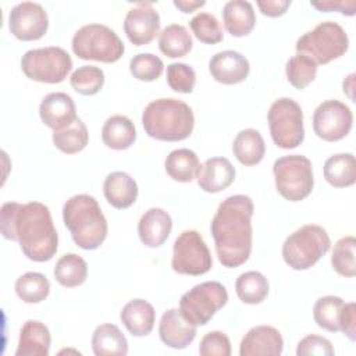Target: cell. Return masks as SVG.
Wrapping results in <instances>:
<instances>
[{
    "label": "cell",
    "instance_id": "6da1fadb",
    "mask_svg": "<svg viewBox=\"0 0 356 356\" xmlns=\"http://www.w3.org/2000/svg\"><path fill=\"white\" fill-rule=\"evenodd\" d=\"M0 229L6 239L18 242L22 253L32 261H47L57 252L58 235L49 207L40 202L4 203Z\"/></svg>",
    "mask_w": 356,
    "mask_h": 356
},
{
    "label": "cell",
    "instance_id": "7a4b0ae2",
    "mask_svg": "<svg viewBox=\"0 0 356 356\" xmlns=\"http://www.w3.org/2000/svg\"><path fill=\"white\" fill-rule=\"evenodd\" d=\"M253 202L246 195H232L222 200L211 220L210 229L218 261L235 268L248 261L252 252Z\"/></svg>",
    "mask_w": 356,
    "mask_h": 356
},
{
    "label": "cell",
    "instance_id": "3957f363",
    "mask_svg": "<svg viewBox=\"0 0 356 356\" xmlns=\"http://www.w3.org/2000/svg\"><path fill=\"white\" fill-rule=\"evenodd\" d=\"M145 132L157 140L178 142L191 136L195 127L192 108L182 100L163 97L150 102L142 113Z\"/></svg>",
    "mask_w": 356,
    "mask_h": 356
},
{
    "label": "cell",
    "instance_id": "277c9868",
    "mask_svg": "<svg viewBox=\"0 0 356 356\" xmlns=\"http://www.w3.org/2000/svg\"><path fill=\"white\" fill-rule=\"evenodd\" d=\"M63 220L81 249H97L107 236V220L97 200L90 195L71 196L64 203Z\"/></svg>",
    "mask_w": 356,
    "mask_h": 356
},
{
    "label": "cell",
    "instance_id": "5b68a950",
    "mask_svg": "<svg viewBox=\"0 0 356 356\" xmlns=\"http://www.w3.org/2000/svg\"><path fill=\"white\" fill-rule=\"evenodd\" d=\"M331 248L327 231L316 224H306L292 232L282 245V259L293 270L313 267Z\"/></svg>",
    "mask_w": 356,
    "mask_h": 356
},
{
    "label": "cell",
    "instance_id": "8992f818",
    "mask_svg": "<svg viewBox=\"0 0 356 356\" xmlns=\"http://www.w3.org/2000/svg\"><path fill=\"white\" fill-rule=\"evenodd\" d=\"M72 51L82 60L100 63H115L124 51V43L118 35L103 24H88L81 26L72 38Z\"/></svg>",
    "mask_w": 356,
    "mask_h": 356
},
{
    "label": "cell",
    "instance_id": "52a82bcc",
    "mask_svg": "<svg viewBox=\"0 0 356 356\" xmlns=\"http://www.w3.org/2000/svg\"><path fill=\"white\" fill-rule=\"evenodd\" d=\"M348 47L349 39L345 29L334 21L317 24L312 31L303 33L295 44L298 53L309 56L317 65L339 58Z\"/></svg>",
    "mask_w": 356,
    "mask_h": 356
},
{
    "label": "cell",
    "instance_id": "ba28073f",
    "mask_svg": "<svg viewBox=\"0 0 356 356\" xmlns=\"http://www.w3.org/2000/svg\"><path fill=\"white\" fill-rule=\"evenodd\" d=\"M278 193L291 202H299L312 193L314 185L312 161L302 154L277 159L273 165Z\"/></svg>",
    "mask_w": 356,
    "mask_h": 356
},
{
    "label": "cell",
    "instance_id": "9c48e42d",
    "mask_svg": "<svg viewBox=\"0 0 356 356\" xmlns=\"http://www.w3.org/2000/svg\"><path fill=\"white\" fill-rule=\"evenodd\" d=\"M273 142L281 149H295L305 139L303 111L291 97L277 99L267 114Z\"/></svg>",
    "mask_w": 356,
    "mask_h": 356
},
{
    "label": "cell",
    "instance_id": "30bf717a",
    "mask_svg": "<svg viewBox=\"0 0 356 356\" xmlns=\"http://www.w3.org/2000/svg\"><path fill=\"white\" fill-rule=\"evenodd\" d=\"M24 74L36 82H63L72 68L70 54L58 46H47L28 50L21 58Z\"/></svg>",
    "mask_w": 356,
    "mask_h": 356
},
{
    "label": "cell",
    "instance_id": "8fae6325",
    "mask_svg": "<svg viewBox=\"0 0 356 356\" xmlns=\"http://www.w3.org/2000/svg\"><path fill=\"white\" fill-rule=\"evenodd\" d=\"M227 302L228 292L225 286L217 281H206L181 296L179 310L192 324L206 325Z\"/></svg>",
    "mask_w": 356,
    "mask_h": 356
},
{
    "label": "cell",
    "instance_id": "7c38bea8",
    "mask_svg": "<svg viewBox=\"0 0 356 356\" xmlns=\"http://www.w3.org/2000/svg\"><path fill=\"white\" fill-rule=\"evenodd\" d=\"M171 267L184 275H203L213 267V259L203 236L195 229L181 232L172 246Z\"/></svg>",
    "mask_w": 356,
    "mask_h": 356
},
{
    "label": "cell",
    "instance_id": "4fadbf2b",
    "mask_svg": "<svg viewBox=\"0 0 356 356\" xmlns=\"http://www.w3.org/2000/svg\"><path fill=\"white\" fill-rule=\"evenodd\" d=\"M353 115L350 108L339 100H325L317 106L313 114L314 134L327 142L343 139L352 129Z\"/></svg>",
    "mask_w": 356,
    "mask_h": 356
},
{
    "label": "cell",
    "instance_id": "5bb4252c",
    "mask_svg": "<svg viewBox=\"0 0 356 356\" xmlns=\"http://www.w3.org/2000/svg\"><path fill=\"white\" fill-rule=\"evenodd\" d=\"M47 28L49 17L39 3L22 1L10 11L8 29L19 40H38L47 32Z\"/></svg>",
    "mask_w": 356,
    "mask_h": 356
},
{
    "label": "cell",
    "instance_id": "9a60e30c",
    "mask_svg": "<svg viewBox=\"0 0 356 356\" xmlns=\"http://www.w3.org/2000/svg\"><path fill=\"white\" fill-rule=\"evenodd\" d=\"M160 31V15L152 1H139L124 19V32L135 46L150 43Z\"/></svg>",
    "mask_w": 356,
    "mask_h": 356
},
{
    "label": "cell",
    "instance_id": "2e32d148",
    "mask_svg": "<svg viewBox=\"0 0 356 356\" xmlns=\"http://www.w3.org/2000/svg\"><path fill=\"white\" fill-rule=\"evenodd\" d=\"M284 339L280 331L271 325L250 328L241 341V356H278L282 353Z\"/></svg>",
    "mask_w": 356,
    "mask_h": 356
},
{
    "label": "cell",
    "instance_id": "e0dca14e",
    "mask_svg": "<svg viewBox=\"0 0 356 356\" xmlns=\"http://www.w3.org/2000/svg\"><path fill=\"white\" fill-rule=\"evenodd\" d=\"M39 115L44 125L53 131L64 129L78 118L72 97L64 92L46 95L40 102Z\"/></svg>",
    "mask_w": 356,
    "mask_h": 356
},
{
    "label": "cell",
    "instance_id": "ac0fdd59",
    "mask_svg": "<svg viewBox=\"0 0 356 356\" xmlns=\"http://www.w3.org/2000/svg\"><path fill=\"white\" fill-rule=\"evenodd\" d=\"M159 335L164 345L172 349H184L195 339L196 325L179 309H168L160 318Z\"/></svg>",
    "mask_w": 356,
    "mask_h": 356
},
{
    "label": "cell",
    "instance_id": "d6986e66",
    "mask_svg": "<svg viewBox=\"0 0 356 356\" xmlns=\"http://www.w3.org/2000/svg\"><path fill=\"white\" fill-rule=\"evenodd\" d=\"M211 76L224 85H235L245 81L249 75L250 65L248 58L235 50L216 53L209 61Z\"/></svg>",
    "mask_w": 356,
    "mask_h": 356
},
{
    "label": "cell",
    "instance_id": "ffe728a7",
    "mask_svg": "<svg viewBox=\"0 0 356 356\" xmlns=\"http://www.w3.org/2000/svg\"><path fill=\"white\" fill-rule=\"evenodd\" d=\"M171 229V216L160 207H152L146 210L138 222L139 238L147 248L161 246L170 236Z\"/></svg>",
    "mask_w": 356,
    "mask_h": 356
},
{
    "label": "cell",
    "instance_id": "44dd1931",
    "mask_svg": "<svg viewBox=\"0 0 356 356\" xmlns=\"http://www.w3.org/2000/svg\"><path fill=\"white\" fill-rule=\"evenodd\" d=\"M235 179V168L225 157L207 159L199 168L197 185L207 193L227 189Z\"/></svg>",
    "mask_w": 356,
    "mask_h": 356
},
{
    "label": "cell",
    "instance_id": "7402d4cb",
    "mask_svg": "<svg viewBox=\"0 0 356 356\" xmlns=\"http://www.w3.org/2000/svg\"><path fill=\"white\" fill-rule=\"evenodd\" d=\"M103 193L108 204L122 210L135 203L138 197V185L129 174L124 171H113L104 179Z\"/></svg>",
    "mask_w": 356,
    "mask_h": 356
},
{
    "label": "cell",
    "instance_id": "603a6c76",
    "mask_svg": "<svg viewBox=\"0 0 356 356\" xmlns=\"http://www.w3.org/2000/svg\"><path fill=\"white\" fill-rule=\"evenodd\" d=\"M120 318L131 335L146 337L154 327L156 312L147 300L132 299L122 307Z\"/></svg>",
    "mask_w": 356,
    "mask_h": 356
},
{
    "label": "cell",
    "instance_id": "cb8c5ba5",
    "mask_svg": "<svg viewBox=\"0 0 356 356\" xmlns=\"http://www.w3.org/2000/svg\"><path fill=\"white\" fill-rule=\"evenodd\" d=\"M50 339V331L43 323L28 320L21 327L15 356H47Z\"/></svg>",
    "mask_w": 356,
    "mask_h": 356
},
{
    "label": "cell",
    "instance_id": "d4e9b609",
    "mask_svg": "<svg viewBox=\"0 0 356 356\" xmlns=\"http://www.w3.org/2000/svg\"><path fill=\"white\" fill-rule=\"evenodd\" d=\"M222 22L225 31L235 38L250 33L256 25L253 6L245 0L227 1L222 8Z\"/></svg>",
    "mask_w": 356,
    "mask_h": 356
},
{
    "label": "cell",
    "instance_id": "484cf974",
    "mask_svg": "<svg viewBox=\"0 0 356 356\" xmlns=\"http://www.w3.org/2000/svg\"><path fill=\"white\" fill-rule=\"evenodd\" d=\"M135 139V125L125 115L115 114L108 117L102 128V140L110 149L125 150L134 145Z\"/></svg>",
    "mask_w": 356,
    "mask_h": 356
},
{
    "label": "cell",
    "instance_id": "4316f807",
    "mask_svg": "<svg viewBox=\"0 0 356 356\" xmlns=\"http://www.w3.org/2000/svg\"><path fill=\"white\" fill-rule=\"evenodd\" d=\"M92 349L96 356H125L128 341L115 324H102L93 331Z\"/></svg>",
    "mask_w": 356,
    "mask_h": 356
},
{
    "label": "cell",
    "instance_id": "83f0119b",
    "mask_svg": "<svg viewBox=\"0 0 356 356\" xmlns=\"http://www.w3.org/2000/svg\"><path fill=\"white\" fill-rule=\"evenodd\" d=\"M232 152L236 160L243 165L259 164L266 153V145L259 131L253 128L242 129L234 139Z\"/></svg>",
    "mask_w": 356,
    "mask_h": 356
},
{
    "label": "cell",
    "instance_id": "f1b7e54d",
    "mask_svg": "<svg viewBox=\"0 0 356 356\" xmlns=\"http://www.w3.org/2000/svg\"><path fill=\"white\" fill-rule=\"evenodd\" d=\"M324 178L334 188L352 186L356 182V159L352 153H338L324 163Z\"/></svg>",
    "mask_w": 356,
    "mask_h": 356
},
{
    "label": "cell",
    "instance_id": "f546056e",
    "mask_svg": "<svg viewBox=\"0 0 356 356\" xmlns=\"http://www.w3.org/2000/svg\"><path fill=\"white\" fill-rule=\"evenodd\" d=\"M164 167L170 178L178 182H191L197 178L200 163L196 153L191 149H175L168 153Z\"/></svg>",
    "mask_w": 356,
    "mask_h": 356
},
{
    "label": "cell",
    "instance_id": "4dcf8cb0",
    "mask_svg": "<svg viewBox=\"0 0 356 356\" xmlns=\"http://www.w3.org/2000/svg\"><path fill=\"white\" fill-rule=\"evenodd\" d=\"M53 274L56 281L65 288L79 286L86 281L88 264L81 256L65 253L57 260Z\"/></svg>",
    "mask_w": 356,
    "mask_h": 356
},
{
    "label": "cell",
    "instance_id": "1f68e13d",
    "mask_svg": "<svg viewBox=\"0 0 356 356\" xmlns=\"http://www.w3.org/2000/svg\"><path fill=\"white\" fill-rule=\"evenodd\" d=\"M192 38L181 24H171L165 26L159 36V49L170 58L186 56L192 50Z\"/></svg>",
    "mask_w": 356,
    "mask_h": 356
},
{
    "label": "cell",
    "instance_id": "d6a6232c",
    "mask_svg": "<svg viewBox=\"0 0 356 356\" xmlns=\"http://www.w3.org/2000/svg\"><path fill=\"white\" fill-rule=\"evenodd\" d=\"M235 292L243 303L259 305L268 295V281L259 271H246L236 278Z\"/></svg>",
    "mask_w": 356,
    "mask_h": 356
},
{
    "label": "cell",
    "instance_id": "836d02e7",
    "mask_svg": "<svg viewBox=\"0 0 356 356\" xmlns=\"http://www.w3.org/2000/svg\"><path fill=\"white\" fill-rule=\"evenodd\" d=\"M88 128L81 118H76L71 125L64 129L53 131L54 146L67 154H74L83 150L88 145Z\"/></svg>",
    "mask_w": 356,
    "mask_h": 356
},
{
    "label": "cell",
    "instance_id": "e575fe53",
    "mask_svg": "<svg viewBox=\"0 0 356 356\" xmlns=\"http://www.w3.org/2000/svg\"><path fill=\"white\" fill-rule=\"evenodd\" d=\"M15 292L25 303H40L49 296L50 282L43 274L29 271L17 278Z\"/></svg>",
    "mask_w": 356,
    "mask_h": 356
},
{
    "label": "cell",
    "instance_id": "d590c367",
    "mask_svg": "<svg viewBox=\"0 0 356 356\" xmlns=\"http://www.w3.org/2000/svg\"><path fill=\"white\" fill-rule=\"evenodd\" d=\"M345 302L339 296L327 295L317 299L313 307V318L317 325L330 332L339 331V317Z\"/></svg>",
    "mask_w": 356,
    "mask_h": 356
},
{
    "label": "cell",
    "instance_id": "8d00e7d4",
    "mask_svg": "<svg viewBox=\"0 0 356 356\" xmlns=\"http://www.w3.org/2000/svg\"><path fill=\"white\" fill-rule=\"evenodd\" d=\"M285 74L288 82L293 88L302 90L314 81L317 74V64L309 56L298 53L286 61Z\"/></svg>",
    "mask_w": 356,
    "mask_h": 356
},
{
    "label": "cell",
    "instance_id": "74e56055",
    "mask_svg": "<svg viewBox=\"0 0 356 356\" xmlns=\"http://www.w3.org/2000/svg\"><path fill=\"white\" fill-rule=\"evenodd\" d=\"M355 248L356 239L353 235L343 236L337 241L334 245L331 264L334 270L342 277H355L356 264H355Z\"/></svg>",
    "mask_w": 356,
    "mask_h": 356
},
{
    "label": "cell",
    "instance_id": "f35d334b",
    "mask_svg": "<svg viewBox=\"0 0 356 356\" xmlns=\"http://www.w3.org/2000/svg\"><path fill=\"white\" fill-rule=\"evenodd\" d=\"M70 82L74 90L79 95L93 96L104 85V72L95 65H82L72 72Z\"/></svg>",
    "mask_w": 356,
    "mask_h": 356
},
{
    "label": "cell",
    "instance_id": "ab89813d",
    "mask_svg": "<svg viewBox=\"0 0 356 356\" xmlns=\"http://www.w3.org/2000/svg\"><path fill=\"white\" fill-rule=\"evenodd\" d=\"M191 29L197 40L207 44L220 43L224 38L218 19L210 13H199L189 21Z\"/></svg>",
    "mask_w": 356,
    "mask_h": 356
},
{
    "label": "cell",
    "instance_id": "60d3db41",
    "mask_svg": "<svg viewBox=\"0 0 356 356\" xmlns=\"http://www.w3.org/2000/svg\"><path fill=\"white\" fill-rule=\"evenodd\" d=\"M164 70V64L160 57L152 53H139L129 61V71L134 78L143 82L156 81Z\"/></svg>",
    "mask_w": 356,
    "mask_h": 356
},
{
    "label": "cell",
    "instance_id": "b9f144b4",
    "mask_svg": "<svg viewBox=\"0 0 356 356\" xmlns=\"http://www.w3.org/2000/svg\"><path fill=\"white\" fill-rule=\"evenodd\" d=\"M195 70L185 63H172L167 67V83L178 93H191L195 88Z\"/></svg>",
    "mask_w": 356,
    "mask_h": 356
},
{
    "label": "cell",
    "instance_id": "7bdbcfd3",
    "mask_svg": "<svg viewBox=\"0 0 356 356\" xmlns=\"http://www.w3.org/2000/svg\"><path fill=\"white\" fill-rule=\"evenodd\" d=\"M199 353L202 356H229V338L222 331H210L202 338L199 343Z\"/></svg>",
    "mask_w": 356,
    "mask_h": 356
},
{
    "label": "cell",
    "instance_id": "ee69618b",
    "mask_svg": "<svg viewBox=\"0 0 356 356\" xmlns=\"http://www.w3.org/2000/svg\"><path fill=\"white\" fill-rule=\"evenodd\" d=\"M298 356H310V355H318V356H332L334 348L332 343L320 335H306L303 339L299 341L296 348Z\"/></svg>",
    "mask_w": 356,
    "mask_h": 356
},
{
    "label": "cell",
    "instance_id": "f6af8a7d",
    "mask_svg": "<svg viewBox=\"0 0 356 356\" xmlns=\"http://www.w3.org/2000/svg\"><path fill=\"white\" fill-rule=\"evenodd\" d=\"M339 331H342L350 341L356 338V305L353 302L345 303L339 317Z\"/></svg>",
    "mask_w": 356,
    "mask_h": 356
},
{
    "label": "cell",
    "instance_id": "bcb514c9",
    "mask_svg": "<svg viewBox=\"0 0 356 356\" xmlns=\"http://www.w3.org/2000/svg\"><path fill=\"white\" fill-rule=\"evenodd\" d=\"M312 7L317 8L318 11L330 13V11H339L343 15H355L356 11V3L352 1H343V0H323V1H310Z\"/></svg>",
    "mask_w": 356,
    "mask_h": 356
},
{
    "label": "cell",
    "instance_id": "7dc6e473",
    "mask_svg": "<svg viewBox=\"0 0 356 356\" xmlns=\"http://www.w3.org/2000/svg\"><path fill=\"white\" fill-rule=\"evenodd\" d=\"M291 6V0H259L257 7L267 17H281Z\"/></svg>",
    "mask_w": 356,
    "mask_h": 356
},
{
    "label": "cell",
    "instance_id": "c3c4849f",
    "mask_svg": "<svg viewBox=\"0 0 356 356\" xmlns=\"http://www.w3.org/2000/svg\"><path fill=\"white\" fill-rule=\"evenodd\" d=\"M206 4V1H188V0H174V6L179 8L182 13H192L196 8H200Z\"/></svg>",
    "mask_w": 356,
    "mask_h": 356
},
{
    "label": "cell",
    "instance_id": "681fc988",
    "mask_svg": "<svg viewBox=\"0 0 356 356\" xmlns=\"http://www.w3.org/2000/svg\"><path fill=\"white\" fill-rule=\"evenodd\" d=\"M353 78H355V74H350L343 81V93H348V96H349V90H352V88H353Z\"/></svg>",
    "mask_w": 356,
    "mask_h": 356
}]
</instances>
